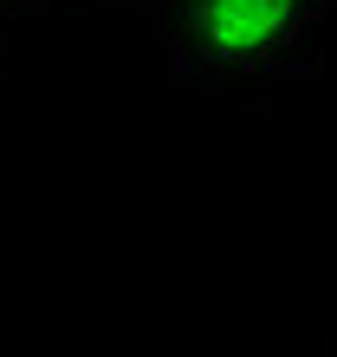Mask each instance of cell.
<instances>
[{
  "instance_id": "obj_3",
  "label": "cell",
  "mask_w": 337,
  "mask_h": 357,
  "mask_svg": "<svg viewBox=\"0 0 337 357\" xmlns=\"http://www.w3.org/2000/svg\"><path fill=\"white\" fill-rule=\"evenodd\" d=\"M52 7H65V0H39V13H52ZM91 7H123V13H150V0H91Z\"/></svg>"
},
{
  "instance_id": "obj_1",
  "label": "cell",
  "mask_w": 337,
  "mask_h": 357,
  "mask_svg": "<svg viewBox=\"0 0 337 357\" xmlns=\"http://www.w3.org/2000/svg\"><path fill=\"white\" fill-rule=\"evenodd\" d=\"M143 26L195 91L272 104L324 66L337 0H150Z\"/></svg>"
},
{
  "instance_id": "obj_2",
  "label": "cell",
  "mask_w": 337,
  "mask_h": 357,
  "mask_svg": "<svg viewBox=\"0 0 337 357\" xmlns=\"http://www.w3.org/2000/svg\"><path fill=\"white\" fill-rule=\"evenodd\" d=\"M39 13V0H0V78H7V66H13V39H19V26Z\"/></svg>"
}]
</instances>
